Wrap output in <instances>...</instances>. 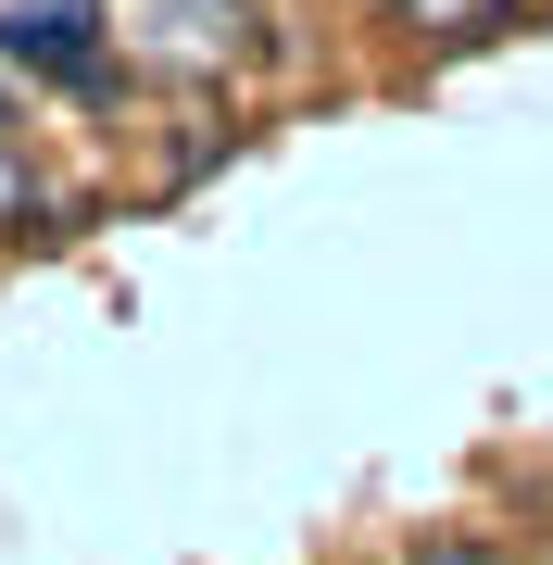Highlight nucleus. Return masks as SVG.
<instances>
[{"mask_svg": "<svg viewBox=\"0 0 553 565\" xmlns=\"http://www.w3.org/2000/svg\"><path fill=\"white\" fill-rule=\"evenodd\" d=\"M0 63L39 76V88H63V102H114L126 88L102 0H13V13H0Z\"/></svg>", "mask_w": 553, "mask_h": 565, "instance_id": "1", "label": "nucleus"}, {"mask_svg": "<svg viewBox=\"0 0 553 565\" xmlns=\"http://www.w3.org/2000/svg\"><path fill=\"white\" fill-rule=\"evenodd\" d=\"M139 51L164 63V76H240V63H265V39H252V0H151Z\"/></svg>", "mask_w": 553, "mask_h": 565, "instance_id": "2", "label": "nucleus"}, {"mask_svg": "<svg viewBox=\"0 0 553 565\" xmlns=\"http://www.w3.org/2000/svg\"><path fill=\"white\" fill-rule=\"evenodd\" d=\"M529 0H390V25H403L415 51H466V39H491V25H515Z\"/></svg>", "mask_w": 553, "mask_h": 565, "instance_id": "3", "label": "nucleus"}, {"mask_svg": "<svg viewBox=\"0 0 553 565\" xmlns=\"http://www.w3.org/2000/svg\"><path fill=\"white\" fill-rule=\"evenodd\" d=\"M51 214V189H39V163H25V139H0V239H25V226Z\"/></svg>", "mask_w": 553, "mask_h": 565, "instance_id": "5", "label": "nucleus"}, {"mask_svg": "<svg viewBox=\"0 0 553 565\" xmlns=\"http://www.w3.org/2000/svg\"><path fill=\"white\" fill-rule=\"evenodd\" d=\"M390 565H529V553H503L491 527H428V541H403Z\"/></svg>", "mask_w": 553, "mask_h": 565, "instance_id": "4", "label": "nucleus"}, {"mask_svg": "<svg viewBox=\"0 0 553 565\" xmlns=\"http://www.w3.org/2000/svg\"><path fill=\"white\" fill-rule=\"evenodd\" d=\"M0 139H13V63H0Z\"/></svg>", "mask_w": 553, "mask_h": 565, "instance_id": "6", "label": "nucleus"}]
</instances>
